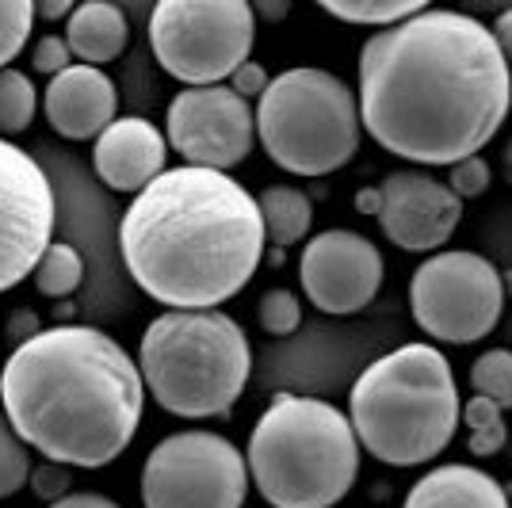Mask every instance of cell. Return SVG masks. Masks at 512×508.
<instances>
[{
	"label": "cell",
	"instance_id": "obj_22",
	"mask_svg": "<svg viewBox=\"0 0 512 508\" xmlns=\"http://www.w3.org/2000/svg\"><path fill=\"white\" fill-rule=\"evenodd\" d=\"M81 279H85V260L65 241H54L35 268V287L46 298H69L81 287Z\"/></svg>",
	"mask_w": 512,
	"mask_h": 508
},
{
	"label": "cell",
	"instance_id": "obj_13",
	"mask_svg": "<svg viewBox=\"0 0 512 508\" xmlns=\"http://www.w3.org/2000/svg\"><path fill=\"white\" fill-rule=\"evenodd\" d=\"M383 253L371 237L356 230L314 233L299 256V279L306 298L321 314H360L383 287Z\"/></svg>",
	"mask_w": 512,
	"mask_h": 508
},
{
	"label": "cell",
	"instance_id": "obj_36",
	"mask_svg": "<svg viewBox=\"0 0 512 508\" xmlns=\"http://www.w3.org/2000/svg\"><path fill=\"white\" fill-rule=\"evenodd\" d=\"M356 211L379 218V211H383V191H379V184H371V188H363L360 195H356Z\"/></svg>",
	"mask_w": 512,
	"mask_h": 508
},
{
	"label": "cell",
	"instance_id": "obj_37",
	"mask_svg": "<svg viewBox=\"0 0 512 508\" xmlns=\"http://www.w3.org/2000/svg\"><path fill=\"white\" fill-rule=\"evenodd\" d=\"M8 329H12V337L23 344V340H31L39 333V321H35V314H16V318L8 321Z\"/></svg>",
	"mask_w": 512,
	"mask_h": 508
},
{
	"label": "cell",
	"instance_id": "obj_1",
	"mask_svg": "<svg viewBox=\"0 0 512 508\" xmlns=\"http://www.w3.org/2000/svg\"><path fill=\"white\" fill-rule=\"evenodd\" d=\"M360 123L394 157L455 165L497 138L512 107V69L493 27L425 8L375 31L360 50Z\"/></svg>",
	"mask_w": 512,
	"mask_h": 508
},
{
	"label": "cell",
	"instance_id": "obj_35",
	"mask_svg": "<svg viewBox=\"0 0 512 508\" xmlns=\"http://www.w3.org/2000/svg\"><path fill=\"white\" fill-rule=\"evenodd\" d=\"M73 0H46V4H35V16H43V20H69L73 16Z\"/></svg>",
	"mask_w": 512,
	"mask_h": 508
},
{
	"label": "cell",
	"instance_id": "obj_28",
	"mask_svg": "<svg viewBox=\"0 0 512 508\" xmlns=\"http://www.w3.org/2000/svg\"><path fill=\"white\" fill-rule=\"evenodd\" d=\"M493 172L486 165V157L478 153V157H467V161H455L448 169V188L459 195V199H478L482 191L490 188Z\"/></svg>",
	"mask_w": 512,
	"mask_h": 508
},
{
	"label": "cell",
	"instance_id": "obj_29",
	"mask_svg": "<svg viewBox=\"0 0 512 508\" xmlns=\"http://www.w3.org/2000/svg\"><path fill=\"white\" fill-rule=\"evenodd\" d=\"M31 65L39 69V73H50V77H58L62 69L73 65V50L65 43V35H43L35 50H31Z\"/></svg>",
	"mask_w": 512,
	"mask_h": 508
},
{
	"label": "cell",
	"instance_id": "obj_33",
	"mask_svg": "<svg viewBox=\"0 0 512 508\" xmlns=\"http://www.w3.org/2000/svg\"><path fill=\"white\" fill-rule=\"evenodd\" d=\"M493 39H497L501 54H505V62H509V69H512V8H505V12L497 16V23H493Z\"/></svg>",
	"mask_w": 512,
	"mask_h": 508
},
{
	"label": "cell",
	"instance_id": "obj_18",
	"mask_svg": "<svg viewBox=\"0 0 512 508\" xmlns=\"http://www.w3.org/2000/svg\"><path fill=\"white\" fill-rule=\"evenodd\" d=\"M127 39V12L119 4H111V0H85L65 20V43H69L73 58L81 65L104 69L107 62H115L127 50Z\"/></svg>",
	"mask_w": 512,
	"mask_h": 508
},
{
	"label": "cell",
	"instance_id": "obj_16",
	"mask_svg": "<svg viewBox=\"0 0 512 508\" xmlns=\"http://www.w3.org/2000/svg\"><path fill=\"white\" fill-rule=\"evenodd\" d=\"M169 157V138L165 130L142 119V115H123L92 142V169L111 191H130L138 195L150 188L165 172Z\"/></svg>",
	"mask_w": 512,
	"mask_h": 508
},
{
	"label": "cell",
	"instance_id": "obj_2",
	"mask_svg": "<svg viewBox=\"0 0 512 508\" xmlns=\"http://www.w3.org/2000/svg\"><path fill=\"white\" fill-rule=\"evenodd\" d=\"M268 249L256 195L230 172L165 169L119 222L134 283L172 310H218L256 276Z\"/></svg>",
	"mask_w": 512,
	"mask_h": 508
},
{
	"label": "cell",
	"instance_id": "obj_31",
	"mask_svg": "<svg viewBox=\"0 0 512 508\" xmlns=\"http://www.w3.org/2000/svg\"><path fill=\"white\" fill-rule=\"evenodd\" d=\"M268 85H272V77H268V73H264V65L253 62V58H249V62L241 65L234 77H230V88H234L241 100H260V96L268 92Z\"/></svg>",
	"mask_w": 512,
	"mask_h": 508
},
{
	"label": "cell",
	"instance_id": "obj_4",
	"mask_svg": "<svg viewBox=\"0 0 512 508\" xmlns=\"http://www.w3.org/2000/svg\"><path fill=\"white\" fill-rule=\"evenodd\" d=\"M463 417L451 363L432 344H402L360 371L348 421L367 455L386 466H421L455 440Z\"/></svg>",
	"mask_w": 512,
	"mask_h": 508
},
{
	"label": "cell",
	"instance_id": "obj_23",
	"mask_svg": "<svg viewBox=\"0 0 512 508\" xmlns=\"http://www.w3.org/2000/svg\"><path fill=\"white\" fill-rule=\"evenodd\" d=\"M425 8H428L425 0H398V4H379V0L333 4V0H325V4H321L325 16H333V20H341V23H356V27H375V31H386V27L409 20V16L425 12Z\"/></svg>",
	"mask_w": 512,
	"mask_h": 508
},
{
	"label": "cell",
	"instance_id": "obj_26",
	"mask_svg": "<svg viewBox=\"0 0 512 508\" xmlns=\"http://www.w3.org/2000/svg\"><path fill=\"white\" fill-rule=\"evenodd\" d=\"M31 23H35L31 0H0V69H8V62L27 46Z\"/></svg>",
	"mask_w": 512,
	"mask_h": 508
},
{
	"label": "cell",
	"instance_id": "obj_9",
	"mask_svg": "<svg viewBox=\"0 0 512 508\" xmlns=\"http://www.w3.org/2000/svg\"><path fill=\"white\" fill-rule=\"evenodd\" d=\"M409 310L428 337L474 344L505 314V279L482 253L440 249L409 279Z\"/></svg>",
	"mask_w": 512,
	"mask_h": 508
},
{
	"label": "cell",
	"instance_id": "obj_19",
	"mask_svg": "<svg viewBox=\"0 0 512 508\" xmlns=\"http://www.w3.org/2000/svg\"><path fill=\"white\" fill-rule=\"evenodd\" d=\"M256 207H260V218H264V237L276 249L299 245L302 237L310 233L314 207H310V195L306 191L276 184V188H264L256 195Z\"/></svg>",
	"mask_w": 512,
	"mask_h": 508
},
{
	"label": "cell",
	"instance_id": "obj_15",
	"mask_svg": "<svg viewBox=\"0 0 512 508\" xmlns=\"http://www.w3.org/2000/svg\"><path fill=\"white\" fill-rule=\"evenodd\" d=\"M46 123L69 142H96L119 115V92L115 81L96 65L73 62L58 77H50L43 92Z\"/></svg>",
	"mask_w": 512,
	"mask_h": 508
},
{
	"label": "cell",
	"instance_id": "obj_25",
	"mask_svg": "<svg viewBox=\"0 0 512 508\" xmlns=\"http://www.w3.org/2000/svg\"><path fill=\"white\" fill-rule=\"evenodd\" d=\"M31 482V447L16 436V428L0 413V501L20 493Z\"/></svg>",
	"mask_w": 512,
	"mask_h": 508
},
{
	"label": "cell",
	"instance_id": "obj_24",
	"mask_svg": "<svg viewBox=\"0 0 512 508\" xmlns=\"http://www.w3.org/2000/svg\"><path fill=\"white\" fill-rule=\"evenodd\" d=\"M470 382H474V394L490 398L501 409H512V352L509 348H490L482 352L474 367H470Z\"/></svg>",
	"mask_w": 512,
	"mask_h": 508
},
{
	"label": "cell",
	"instance_id": "obj_30",
	"mask_svg": "<svg viewBox=\"0 0 512 508\" xmlns=\"http://www.w3.org/2000/svg\"><path fill=\"white\" fill-rule=\"evenodd\" d=\"M31 489H35L43 501H50V505L69 497V466H58V463L31 466Z\"/></svg>",
	"mask_w": 512,
	"mask_h": 508
},
{
	"label": "cell",
	"instance_id": "obj_34",
	"mask_svg": "<svg viewBox=\"0 0 512 508\" xmlns=\"http://www.w3.org/2000/svg\"><path fill=\"white\" fill-rule=\"evenodd\" d=\"M253 16L256 20H268V23L287 20V16H291V0H256Z\"/></svg>",
	"mask_w": 512,
	"mask_h": 508
},
{
	"label": "cell",
	"instance_id": "obj_14",
	"mask_svg": "<svg viewBox=\"0 0 512 508\" xmlns=\"http://www.w3.org/2000/svg\"><path fill=\"white\" fill-rule=\"evenodd\" d=\"M379 191H383L379 226L390 237V245L406 253H440V245H448L463 218V199L448 184L432 180L428 172H390Z\"/></svg>",
	"mask_w": 512,
	"mask_h": 508
},
{
	"label": "cell",
	"instance_id": "obj_17",
	"mask_svg": "<svg viewBox=\"0 0 512 508\" xmlns=\"http://www.w3.org/2000/svg\"><path fill=\"white\" fill-rule=\"evenodd\" d=\"M402 508H512L501 482L470 463H444L406 493Z\"/></svg>",
	"mask_w": 512,
	"mask_h": 508
},
{
	"label": "cell",
	"instance_id": "obj_7",
	"mask_svg": "<svg viewBox=\"0 0 512 508\" xmlns=\"http://www.w3.org/2000/svg\"><path fill=\"white\" fill-rule=\"evenodd\" d=\"M360 100L337 73L299 65L272 77L256 104V138L291 176H329L360 153Z\"/></svg>",
	"mask_w": 512,
	"mask_h": 508
},
{
	"label": "cell",
	"instance_id": "obj_21",
	"mask_svg": "<svg viewBox=\"0 0 512 508\" xmlns=\"http://www.w3.org/2000/svg\"><path fill=\"white\" fill-rule=\"evenodd\" d=\"M35 111H39V92L31 85V77L20 69H0V138L8 142L12 134L35 123Z\"/></svg>",
	"mask_w": 512,
	"mask_h": 508
},
{
	"label": "cell",
	"instance_id": "obj_27",
	"mask_svg": "<svg viewBox=\"0 0 512 508\" xmlns=\"http://www.w3.org/2000/svg\"><path fill=\"white\" fill-rule=\"evenodd\" d=\"M302 325V306L299 298L291 295L287 287H272L260 298V329L268 337H291Z\"/></svg>",
	"mask_w": 512,
	"mask_h": 508
},
{
	"label": "cell",
	"instance_id": "obj_12",
	"mask_svg": "<svg viewBox=\"0 0 512 508\" xmlns=\"http://www.w3.org/2000/svg\"><path fill=\"white\" fill-rule=\"evenodd\" d=\"M169 149L192 169L230 172L241 165L256 142V111L230 85L184 88L165 115Z\"/></svg>",
	"mask_w": 512,
	"mask_h": 508
},
{
	"label": "cell",
	"instance_id": "obj_5",
	"mask_svg": "<svg viewBox=\"0 0 512 508\" xmlns=\"http://www.w3.org/2000/svg\"><path fill=\"white\" fill-rule=\"evenodd\" d=\"M360 451L356 428L333 402L279 394L256 417L245 466L272 508H333L356 486Z\"/></svg>",
	"mask_w": 512,
	"mask_h": 508
},
{
	"label": "cell",
	"instance_id": "obj_8",
	"mask_svg": "<svg viewBox=\"0 0 512 508\" xmlns=\"http://www.w3.org/2000/svg\"><path fill=\"white\" fill-rule=\"evenodd\" d=\"M256 16L249 0H161L150 12L157 65L184 88L230 81L249 62Z\"/></svg>",
	"mask_w": 512,
	"mask_h": 508
},
{
	"label": "cell",
	"instance_id": "obj_10",
	"mask_svg": "<svg viewBox=\"0 0 512 508\" xmlns=\"http://www.w3.org/2000/svg\"><path fill=\"white\" fill-rule=\"evenodd\" d=\"M249 466L226 436L184 428L157 440L142 466L146 508H241Z\"/></svg>",
	"mask_w": 512,
	"mask_h": 508
},
{
	"label": "cell",
	"instance_id": "obj_11",
	"mask_svg": "<svg viewBox=\"0 0 512 508\" xmlns=\"http://www.w3.org/2000/svg\"><path fill=\"white\" fill-rule=\"evenodd\" d=\"M54 188L46 169L0 138V295L35 276L39 260L54 245Z\"/></svg>",
	"mask_w": 512,
	"mask_h": 508
},
{
	"label": "cell",
	"instance_id": "obj_6",
	"mask_svg": "<svg viewBox=\"0 0 512 508\" xmlns=\"http://www.w3.org/2000/svg\"><path fill=\"white\" fill-rule=\"evenodd\" d=\"M138 371L165 413L207 421L230 413L241 398L253 348L245 329L222 310H165L142 333Z\"/></svg>",
	"mask_w": 512,
	"mask_h": 508
},
{
	"label": "cell",
	"instance_id": "obj_20",
	"mask_svg": "<svg viewBox=\"0 0 512 508\" xmlns=\"http://www.w3.org/2000/svg\"><path fill=\"white\" fill-rule=\"evenodd\" d=\"M459 421L467 424V447L470 455L478 459H490L497 451H505L509 444V424H505V409L482 394H474L467 405H463V417Z\"/></svg>",
	"mask_w": 512,
	"mask_h": 508
},
{
	"label": "cell",
	"instance_id": "obj_3",
	"mask_svg": "<svg viewBox=\"0 0 512 508\" xmlns=\"http://www.w3.org/2000/svg\"><path fill=\"white\" fill-rule=\"evenodd\" d=\"M146 382L104 329L50 325L12 348L0 367V413L46 463L100 470L130 447Z\"/></svg>",
	"mask_w": 512,
	"mask_h": 508
},
{
	"label": "cell",
	"instance_id": "obj_32",
	"mask_svg": "<svg viewBox=\"0 0 512 508\" xmlns=\"http://www.w3.org/2000/svg\"><path fill=\"white\" fill-rule=\"evenodd\" d=\"M50 508H119L111 497H104V493H88V489H81V493H69V497H62V501H54Z\"/></svg>",
	"mask_w": 512,
	"mask_h": 508
}]
</instances>
